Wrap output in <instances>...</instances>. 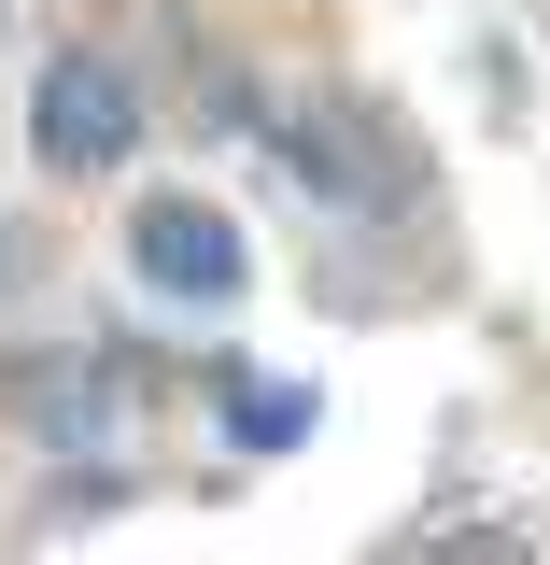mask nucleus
Listing matches in <instances>:
<instances>
[{
  "label": "nucleus",
  "mask_w": 550,
  "mask_h": 565,
  "mask_svg": "<svg viewBox=\"0 0 550 565\" xmlns=\"http://www.w3.org/2000/svg\"><path fill=\"white\" fill-rule=\"evenodd\" d=\"M282 156H296L311 199H353V212H410V199H423V141L396 128V114H367V99H311V114H282Z\"/></svg>",
  "instance_id": "nucleus-1"
},
{
  "label": "nucleus",
  "mask_w": 550,
  "mask_h": 565,
  "mask_svg": "<svg viewBox=\"0 0 550 565\" xmlns=\"http://www.w3.org/2000/svg\"><path fill=\"white\" fill-rule=\"evenodd\" d=\"M141 141V85L114 57H43V85H29V156L43 170H114Z\"/></svg>",
  "instance_id": "nucleus-2"
},
{
  "label": "nucleus",
  "mask_w": 550,
  "mask_h": 565,
  "mask_svg": "<svg viewBox=\"0 0 550 565\" xmlns=\"http://www.w3.org/2000/svg\"><path fill=\"white\" fill-rule=\"evenodd\" d=\"M128 269L155 282V297L212 311V297H240V226H226L212 199H141L128 212Z\"/></svg>",
  "instance_id": "nucleus-3"
},
{
  "label": "nucleus",
  "mask_w": 550,
  "mask_h": 565,
  "mask_svg": "<svg viewBox=\"0 0 550 565\" xmlns=\"http://www.w3.org/2000/svg\"><path fill=\"white\" fill-rule=\"evenodd\" d=\"M296 424H311V396H296V382H240V438H269V452H282Z\"/></svg>",
  "instance_id": "nucleus-4"
}]
</instances>
